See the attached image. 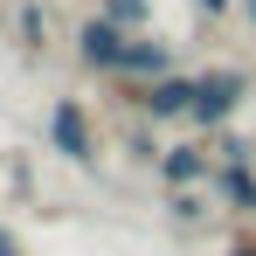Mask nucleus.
I'll return each mask as SVG.
<instances>
[{
	"label": "nucleus",
	"mask_w": 256,
	"mask_h": 256,
	"mask_svg": "<svg viewBox=\"0 0 256 256\" xmlns=\"http://www.w3.org/2000/svg\"><path fill=\"white\" fill-rule=\"evenodd\" d=\"M236 97H242V76H201V84H194V111H201V118H222Z\"/></svg>",
	"instance_id": "obj_1"
},
{
	"label": "nucleus",
	"mask_w": 256,
	"mask_h": 256,
	"mask_svg": "<svg viewBox=\"0 0 256 256\" xmlns=\"http://www.w3.org/2000/svg\"><path fill=\"white\" fill-rule=\"evenodd\" d=\"M125 48H132V42H118L104 21H90V28H84V56H90V62H104V70H118V62H125Z\"/></svg>",
	"instance_id": "obj_2"
},
{
	"label": "nucleus",
	"mask_w": 256,
	"mask_h": 256,
	"mask_svg": "<svg viewBox=\"0 0 256 256\" xmlns=\"http://www.w3.org/2000/svg\"><path fill=\"white\" fill-rule=\"evenodd\" d=\"M56 146H62L70 160H90V138H84V118H76V104H62V111H56Z\"/></svg>",
	"instance_id": "obj_3"
},
{
	"label": "nucleus",
	"mask_w": 256,
	"mask_h": 256,
	"mask_svg": "<svg viewBox=\"0 0 256 256\" xmlns=\"http://www.w3.org/2000/svg\"><path fill=\"white\" fill-rule=\"evenodd\" d=\"M160 62H166V48H160V42H132L118 70H160Z\"/></svg>",
	"instance_id": "obj_4"
},
{
	"label": "nucleus",
	"mask_w": 256,
	"mask_h": 256,
	"mask_svg": "<svg viewBox=\"0 0 256 256\" xmlns=\"http://www.w3.org/2000/svg\"><path fill=\"white\" fill-rule=\"evenodd\" d=\"M146 104H152V111H180V104H194V90H187V84H152Z\"/></svg>",
	"instance_id": "obj_5"
},
{
	"label": "nucleus",
	"mask_w": 256,
	"mask_h": 256,
	"mask_svg": "<svg viewBox=\"0 0 256 256\" xmlns=\"http://www.w3.org/2000/svg\"><path fill=\"white\" fill-rule=\"evenodd\" d=\"M166 173H173V180H194V173H201V160H194V152H173Z\"/></svg>",
	"instance_id": "obj_6"
},
{
	"label": "nucleus",
	"mask_w": 256,
	"mask_h": 256,
	"mask_svg": "<svg viewBox=\"0 0 256 256\" xmlns=\"http://www.w3.org/2000/svg\"><path fill=\"white\" fill-rule=\"evenodd\" d=\"M0 256H21V242H14V236H7V228H0Z\"/></svg>",
	"instance_id": "obj_7"
},
{
	"label": "nucleus",
	"mask_w": 256,
	"mask_h": 256,
	"mask_svg": "<svg viewBox=\"0 0 256 256\" xmlns=\"http://www.w3.org/2000/svg\"><path fill=\"white\" fill-rule=\"evenodd\" d=\"M201 7H222V0H201Z\"/></svg>",
	"instance_id": "obj_8"
},
{
	"label": "nucleus",
	"mask_w": 256,
	"mask_h": 256,
	"mask_svg": "<svg viewBox=\"0 0 256 256\" xmlns=\"http://www.w3.org/2000/svg\"><path fill=\"white\" fill-rule=\"evenodd\" d=\"M242 256H256V250H242Z\"/></svg>",
	"instance_id": "obj_9"
}]
</instances>
